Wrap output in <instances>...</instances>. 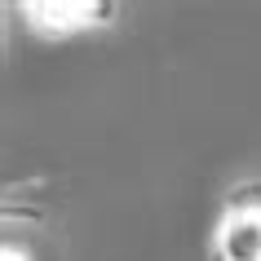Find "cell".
<instances>
[{
  "mask_svg": "<svg viewBox=\"0 0 261 261\" xmlns=\"http://www.w3.org/2000/svg\"><path fill=\"white\" fill-rule=\"evenodd\" d=\"M0 261H31V252L18 248V239H5V244H0Z\"/></svg>",
  "mask_w": 261,
  "mask_h": 261,
  "instance_id": "obj_3",
  "label": "cell"
},
{
  "mask_svg": "<svg viewBox=\"0 0 261 261\" xmlns=\"http://www.w3.org/2000/svg\"><path fill=\"white\" fill-rule=\"evenodd\" d=\"M18 14H22L27 31H36L44 40H67L75 31L107 27L120 14V5H111V0H22Z\"/></svg>",
  "mask_w": 261,
  "mask_h": 261,
  "instance_id": "obj_2",
  "label": "cell"
},
{
  "mask_svg": "<svg viewBox=\"0 0 261 261\" xmlns=\"http://www.w3.org/2000/svg\"><path fill=\"white\" fill-rule=\"evenodd\" d=\"M213 261H261V186H239L226 195L221 217L208 239Z\"/></svg>",
  "mask_w": 261,
  "mask_h": 261,
  "instance_id": "obj_1",
  "label": "cell"
}]
</instances>
